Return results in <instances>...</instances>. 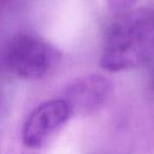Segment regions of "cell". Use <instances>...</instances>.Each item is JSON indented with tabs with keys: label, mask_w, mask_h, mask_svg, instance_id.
<instances>
[{
	"label": "cell",
	"mask_w": 154,
	"mask_h": 154,
	"mask_svg": "<svg viewBox=\"0 0 154 154\" xmlns=\"http://www.w3.org/2000/svg\"><path fill=\"white\" fill-rule=\"evenodd\" d=\"M113 84L100 75H89L75 79L64 93L71 113L87 116L100 109L109 99Z\"/></svg>",
	"instance_id": "obj_4"
},
{
	"label": "cell",
	"mask_w": 154,
	"mask_h": 154,
	"mask_svg": "<svg viewBox=\"0 0 154 154\" xmlns=\"http://www.w3.org/2000/svg\"><path fill=\"white\" fill-rule=\"evenodd\" d=\"M72 116L63 99L48 100L37 106L24 123L22 138L26 147L38 148L54 136Z\"/></svg>",
	"instance_id": "obj_3"
},
{
	"label": "cell",
	"mask_w": 154,
	"mask_h": 154,
	"mask_svg": "<svg viewBox=\"0 0 154 154\" xmlns=\"http://www.w3.org/2000/svg\"><path fill=\"white\" fill-rule=\"evenodd\" d=\"M154 55V11L120 12L108 25L100 66L109 72L136 69Z\"/></svg>",
	"instance_id": "obj_1"
},
{
	"label": "cell",
	"mask_w": 154,
	"mask_h": 154,
	"mask_svg": "<svg viewBox=\"0 0 154 154\" xmlns=\"http://www.w3.org/2000/svg\"><path fill=\"white\" fill-rule=\"evenodd\" d=\"M137 0H107L109 8L117 13L128 11Z\"/></svg>",
	"instance_id": "obj_5"
},
{
	"label": "cell",
	"mask_w": 154,
	"mask_h": 154,
	"mask_svg": "<svg viewBox=\"0 0 154 154\" xmlns=\"http://www.w3.org/2000/svg\"><path fill=\"white\" fill-rule=\"evenodd\" d=\"M61 54L57 47L34 34H18L6 49L10 70L24 79H41L59 65Z\"/></svg>",
	"instance_id": "obj_2"
}]
</instances>
